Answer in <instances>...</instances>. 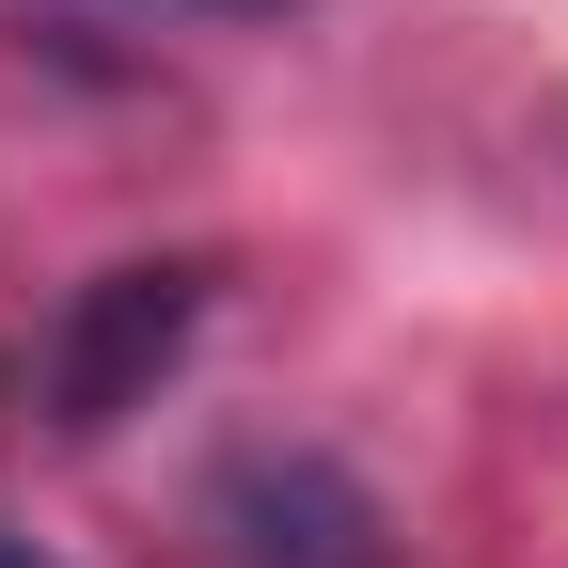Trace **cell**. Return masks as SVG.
Listing matches in <instances>:
<instances>
[{
    "mask_svg": "<svg viewBox=\"0 0 568 568\" xmlns=\"http://www.w3.org/2000/svg\"><path fill=\"white\" fill-rule=\"evenodd\" d=\"M190 332H205V268H190V253L95 268L80 301L48 316V426H63V443H95V426H126L142 395H159V379L190 364Z\"/></svg>",
    "mask_w": 568,
    "mask_h": 568,
    "instance_id": "cell-1",
    "label": "cell"
},
{
    "mask_svg": "<svg viewBox=\"0 0 568 568\" xmlns=\"http://www.w3.org/2000/svg\"><path fill=\"white\" fill-rule=\"evenodd\" d=\"M205 537H222L237 568H395L379 489L347 458H316V443H237L222 474H205Z\"/></svg>",
    "mask_w": 568,
    "mask_h": 568,
    "instance_id": "cell-2",
    "label": "cell"
},
{
    "mask_svg": "<svg viewBox=\"0 0 568 568\" xmlns=\"http://www.w3.org/2000/svg\"><path fill=\"white\" fill-rule=\"evenodd\" d=\"M159 17H284V0H159Z\"/></svg>",
    "mask_w": 568,
    "mask_h": 568,
    "instance_id": "cell-3",
    "label": "cell"
},
{
    "mask_svg": "<svg viewBox=\"0 0 568 568\" xmlns=\"http://www.w3.org/2000/svg\"><path fill=\"white\" fill-rule=\"evenodd\" d=\"M0 568H48V552H17V537H0Z\"/></svg>",
    "mask_w": 568,
    "mask_h": 568,
    "instance_id": "cell-4",
    "label": "cell"
}]
</instances>
